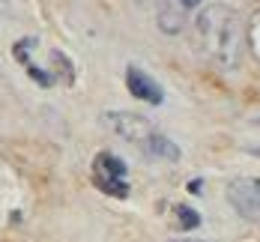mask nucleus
Returning <instances> with one entry per match:
<instances>
[{
    "mask_svg": "<svg viewBox=\"0 0 260 242\" xmlns=\"http://www.w3.org/2000/svg\"><path fill=\"white\" fill-rule=\"evenodd\" d=\"M177 242H204V239H177Z\"/></svg>",
    "mask_w": 260,
    "mask_h": 242,
    "instance_id": "9b49d317",
    "label": "nucleus"
},
{
    "mask_svg": "<svg viewBox=\"0 0 260 242\" xmlns=\"http://www.w3.org/2000/svg\"><path fill=\"white\" fill-rule=\"evenodd\" d=\"M102 126L111 134L129 141L132 147H141L150 134H156L153 123H150L147 117H141V114H129V111H108V114H102Z\"/></svg>",
    "mask_w": 260,
    "mask_h": 242,
    "instance_id": "20e7f679",
    "label": "nucleus"
},
{
    "mask_svg": "<svg viewBox=\"0 0 260 242\" xmlns=\"http://www.w3.org/2000/svg\"><path fill=\"white\" fill-rule=\"evenodd\" d=\"M245 45L260 60V9L248 18V24H245Z\"/></svg>",
    "mask_w": 260,
    "mask_h": 242,
    "instance_id": "1a4fd4ad",
    "label": "nucleus"
},
{
    "mask_svg": "<svg viewBox=\"0 0 260 242\" xmlns=\"http://www.w3.org/2000/svg\"><path fill=\"white\" fill-rule=\"evenodd\" d=\"M228 200L239 218L260 224V177H242L228 186Z\"/></svg>",
    "mask_w": 260,
    "mask_h": 242,
    "instance_id": "39448f33",
    "label": "nucleus"
},
{
    "mask_svg": "<svg viewBox=\"0 0 260 242\" xmlns=\"http://www.w3.org/2000/svg\"><path fill=\"white\" fill-rule=\"evenodd\" d=\"M3 9H6V0H0V12H3Z\"/></svg>",
    "mask_w": 260,
    "mask_h": 242,
    "instance_id": "f8f14e48",
    "label": "nucleus"
},
{
    "mask_svg": "<svg viewBox=\"0 0 260 242\" xmlns=\"http://www.w3.org/2000/svg\"><path fill=\"white\" fill-rule=\"evenodd\" d=\"M126 87L135 99L147 102V105H161L165 102V90L156 78H150L147 72H141L138 66H129L126 69Z\"/></svg>",
    "mask_w": 260,
    "mask_h": 242,
    "instance_id": "0eeeda50",
    "label": "nucleus"
},
{
    "mask_svg": "<svg viewBox=\"0 0 260 242\" xmlns=\"http://www.w3.org/2000/svg\"><path fill=\"white\" fill-rule=\"evenodd\" d=\"M174 213L180 215V227H182V230H191V227H198V224H201V215L194 213V210H188L185 203H177V206H174Z\"/></svg>",
    "mask_w": 260,
    "mask_h": 242,
    "instance_id": "9d476101",
    "label": "nucleus"
},
{
    "mask_svg": "<svg viewBox=\"0 0 260 242\" xmlns=\"http://www.w3.org/2000/svg\"><path fill=\"white\" fill-rule=\"evenodd\" d=\"M126 161L117 159L114 153H99L93 161V183L99 191L111 197H129V183H126Z\"/></svg>",
    "mask_w": 260,
    "mask_h": 242,
    "instance_id": "7ed1b4c3",
    "label": "nucleus"
},
{
    "mask_svg": "<svg viewBox=\"0 0 260 242\" xmlns=\"http://www.w3.org/2000/svg\"><path fill=\"white\" fill-rule=\"evenodd\" d=\"M204 0H158L156 3V21L158 30L174 36V33H182L185 24L191 21V15L198 12Z\"/></svg>",
    "mask_w": 260,
    "mask_h": 242,
    "instance_id": "423d86ee",
    "label": "nucleus"
},
{
    "mask_svg": "<svg viewBox=\"0 0 260 242\" xmlns=\"http://www.w3.org/2000/svg\"><path fill=\"white\" fill-rule=\"evenodd\" d=\"M147 159H158V161H180V147L174 141H168L165 134H150L141 147H138Z\"/></svg>",
    "mask_w": 260,
    "mask_h": 242,
    "instance_id": "6e6552de",
    "label": "nucleus"
},
{
    "mask_svg": "<svg viewBox=\"0 0 260 242\" xmlns=\"http://www.w3.org/2000/svg\"><path fill=\"white\" fill-rule=\"evenodd\" d=\"M254 156H260V147H257V150H254Z\"/></svg>",
    "mask_w": 260,
    "mask_h": 242,
    "instance_id": "ddd939ff",
    "label": "nucleus"
},
{
    "mask_svg": "<svg viewBox=\"0 0 260 242\" xmlns=\"http://www.w3.org/2000/svg\"><path fill=\"white\" fill-rule=\"evenodd\" d=\"M15 60L21 63V69H24L30 78L36 81L39 87H57V84H72L75 81V66H72V60L66 57V54L60 51V48H48L42 39H36V36H24V39H18L15 42Z\"/></svg>",
    "mask_w": 260,
    "mask_h": 242,
    "instance_id": "f03ea898",
    "label": "nucleus"
},
{
    "mask_svg": "<svg viewBox=\"0 0 260 242\" xmlns=\"http://www.w3.org/2000/svg\"><path fill=\"white\" fill-rule=\"evenodd\" d=\"M194 48L215 69H236L245 54V21L234 6L212 3L194 18Z\"/></svg>",
    "mask_w": 260,
    "mask_h": 242,
    "instance_id": "f257e3e1",
    "label": "nucleus"
},
{
    "mask_svg": "<svg viewBox=\"0 0 260 242\" xmlns=\"http://www.w3.org/2000/svg\"><path fill=\"white\" fill-rule=\"evenodd\" d=\"M257 126H260V117H257Z\"/></svg>",
    "mask_w": 260,
    "mask_h": 242,
    "instance_id": "4468645a",
    "label": "nucleus"
}]
</instances>
